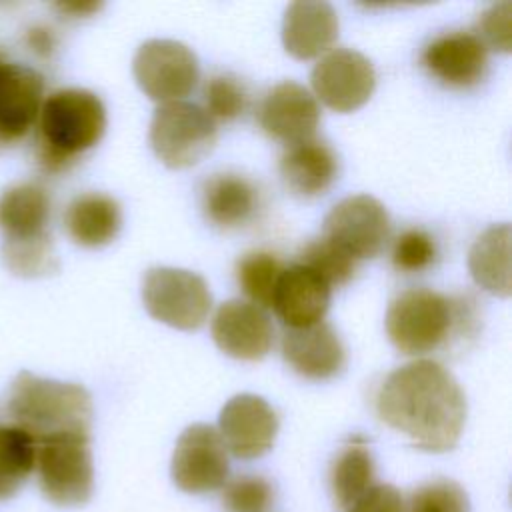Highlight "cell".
I'll use <instances>...</instances> for the list:
<instances>
[{
	"label": "cell",
	"instance_id": "6da1fadb",
	"mask_svg": "<svg viewBox=\"0 0 512 512\" xmlns=\"http://www.w3.org/2000/svg\"><path fill=\"white\" fill-rule=\"evenodd\" d=\"M376 414L426 452L452 450L466 422V396L436 360L420 358L392 370L378 394Z\"/></svg>",
	"mask_w": 512,
	"mask_h": 512
},
{
	"label": "cell",
	"instance_id": "7a4b0ae2",
	"mask_svg": "<svg viewBox=\"0 0 512 512\" xmlns=\"http://www.w3.org/2000/svg\"><path fill=\"white\" fill-rule=\"evenodd\" d=\"M38 162L48 172L70 168L106 130V108L86 88H60L44 98L38 114Z\"/></svg>",
	"mask_w": 512,
	"mask_h": 512
},
{
	"label": "cell",
	"instance_id": "3957f363",
	"mask_svg": "<svg viewBox=\"0 0 512 512\" xmlns=\"http://www.w3.org/2000/svg\"><path fill=\"white\" fill-rule=\"evenodd\" d=\"M6 408L12 424L24 428L36 442L62 432H90L92 398L74 382L22 370L10 384Z\"/></svg>",
	"mask_w": 512,
	"mask_h": 512
},
{
	"label": "cell",
	"instance_id": "277c9868",
	"mask_svg": "<svg viewBox=\"0 0 512 512\" xmlns=\"http://www.w3.org/2000/svg\"><path fill=\"white\" fill-rule=\"evenodd\" d=\"M386 334L406 356L442 348L464 326V302L430 288L400 292L386 310Z\"/></svg>",
	"mask_w": 512,
	"mask_h": 512
},
{
	"label": "cell",
	"instance_id": "5b68a950",
	"mask_svg": "<svg viewBox=\"0 0 512 512\" xmlns=\"http://www.w3.org/2000/svg\"><path fill=\"white\" fill-rule=\"evenodd\" d=\"M42 494L56 506H82L94 490L90 432H62L36 442Z\"/></svg>",
	"mask_w": 512,
	"mask_h": 512
},
{
	"label": "cell",
	"instance_id": "8992f818",
	"mask_svg": "<svg viewBox=\"0 0 512 512\" xmlns=\"http://www.w3.org/2000/svg\"><path fill=\"white\" fill-rule=\"evenodd\" d=\"M218 128L208 112L186 100L160 104L150 120L148 140L162 164L188 168L198 164L216 144Z\"/></svg>",
	"mask_w": 512,
	"mask_h": 512
},
{
	"label": "cell",
	"instance_id": "52a82bcc",
	"mask_svg": "<svg viewBox=\"0 0 512 512\" xmlns=\"http://www.w3.org/2000/svg\"><path fill=\"white\" fill-rule=\"evenodd\" d=\"M142 302L154 320L176 330H196L208 318L212 294L200 274L156 266L144 274Z\"/></svg>",
	"mask_w": 512,
	"mask_h": 512
},
{
	"label": "cell",
	"instance_id": "ba28073f",
	"mask_svg": "<svg viewBox=\"0 0 512 512\" xmlns=\"http://www.w3.org/2000/svg\"><path fill=\"white\" fill-rule=\"evenodd\" d=\"M132 72L140 90L154 102H178L188 96L200 76L196 54L178 40L152 38L138 46Z\"/></svg>",
	"mask_w": 512,
	"mask_h": 512
},
{
	"label": "cell",
	"instance_id": "9c48e42d",
	"mask_svg": "<svg viewBox=\"0 0 512 512\" xmlns=\"http://www.w3.org/2000/svg\"><path fill=\"white\" fill-rule=\"evenodd\" d=\"M390 236L386 206L368 194L340 200L324 218V236L354 260L374 258Z\"/></svg>",
	"mask_w": 512,
	"mask_h": 512
},
{
	"label": "cell",
	"instance_id": "30bf717a",
	"mask_svg": "<svg viewBox=\"0 0 512 512\" xmlns=\"http://www.w3.org/2000/svg\"><path fill=\"white\" fill-rule=\"evenodd\" d=\"M228 470V450L214 426L192 424L180 434L170 474L182 492L204 494L218 490L224 486Z\"/></svg>",
	"mask_w": 512,
	"mask_h": 512
},
{
	"label": "cell",
	"instance_id": "8fae6325",
	"mask_svg": "<svg viewBox=\"0 0 512 512\" xmlns=\"http://www.w3.org/2000/svg\"><path fill=\"white\" fill-rule=\"evenodd\" d=\"M314 98L336 112H352L366 104L376 86L372 62L358 50H328L312 68Z\"/></svg>",
	"mask_w": 512,
	"mask_h": 512
},
{
	"label": "cell",
	"instance_id": "7c38bea8",
	"mask_svg": "<svg viewBox=\"0 0 512 512\" xmlns=\"http://www.w3.org/2000/svg\"><path fill=\"white\" fill-rule=\"evenodd\" d=\"M218 434L232 456L252 460L272 448L278 434V416L264 398L236 394L220 410Z\"/></svg>",
	"mask_w": 512,
	"mask_h": 512
},
{
	"label": "cell",
	"instance_id": "4fadbf2b",
	"mask_svg": "<svg viewBox=\"0 0 512 512\" xmlns=\"http://www.w3.org/2000/svg\"><path fill=\"white\" fill-rule=\"evenodd\" d=\"M216 346L236 360H260L274 342V326L266 310L248 300H226L210 326Z\"/></svg>",
	"mask_w": 512,
	"mask_h": 512
},
{
	"label": "cell",
	"instance_id": "5bb4252c",
	"mask_svg": "<svg viewBox=\"0 0 512 512\" xmlns=\"http://www.w3.org/2000/svg\"><path fill=\"white\" fill-rule=\"evenodd\" d=\"M320 122L318 100L308 88L294 80L272 86L260 106L258 124L274 140L288 146L310 140Z\"/></svg>",
	"mask_w": 512,
	"mask_h": 512
},
{
	"label": "cell",
	"instance_id": "9a60e30c",
	"mask_svg": "<svg viewBox=\"0 0 512 512\" xmlns=\"http://www.w3.org/2000/svg\"><path fill=\"white\" fill-rule=\"evenodd\" d=\"M422 66L450 88L478 84L488 68V48L470 30H452L436 36L422 50Z\"/></svg>",
	"mask_w": 512,
	"mask_h": 512
},
{
	"label": "cell",
	"instance_id": "2e32d148",
	"mask_svg": "<svg viewBox=\"0 0 512 512\" xmlns=\"http://www.w3.org/2000/svg\"><path fill=\"white\" fill-rule=\"evenodd\" d=\"M44 102L42 76L18 62H0V146L22 140L38 122Z\"/></svg>",
	"mask_w": 512,
	"mask_h": 512
},
{
	"label": "cell",
	"instance_id": "e0dca14e",
	"mask_svg": "<svg viewBox=\"0 0 512 512\" xmlns=\"http://www.w3.org/2000/svg\"><path fill=\"white\" fill-rule=\"evenodd\" d=\"M282 356L300 376L326 380L344 366V346L328 322H316L304 328H286L282 334Z\"/></svg>",
	"mask_w": 512,
	"mask_h": 512
},
{
	"label": "cell",
	"instance_id": "ac0fdd59",
	"mask_svg": "<svg viewBox=\"0 0 512 512\" xmlns=\"http://www.w3.org/2000/svg\"><path fill=\"white\" fill-rule=\"evenodd\" d=\"M330 286L302 264H292L282 270L272 308L288 328H304L322 322L330 304Z\"/></svg>",
	"mask_w": 512,
	"mask_h": 512
},
{
	"label": "cell",
	"instance_id": "d6986e66",
	"mask_svg": "<svg viewBox=\"0 0 512 512\" xmlns=\"http://www.w3.org/2000/svg\"><path fill=\"white\" fill-rule=\"evenodd\" d=\"M338 38V14L328 2L298 0L288 4L282 20V44L298 60L326 54Z\"/></svg>",
	"mask_w": 512,
	"mask_h": 512
},
{
	"label": "cell",
	"instance_id": "ffe728a7",
	"mask_svg": "<svg viewBox=\"0 0 512 512\" xmlns=\"http://www.w3.org/2000/svg\"><path fill=\"white\" fill-rule=\"evenodd\" d=\"M280 174L292 194L316 198L334 184L338 176V156L324 140L310 138L284 150Z\"/></svg>",
	"mask_w": 512,
	"mask_h": 512
},
{
	"label": "cell",
	"instance_id": "44dd1931",
	"mask_svg": "<svg viewBox=\"0 0 512 512\" xmlns=\"http://www.w3.org/2000/svg\"><path fill=\"white\" fill-rule=\"evenodd\" d=\"M50 196L36 182H20L0 194V230L4 242L50 236Z\"/></svg>",
	"mask_w": 512,
	"mask_h": 512
},
{
	"label": "cell",
	"instance_id": "7402d4cb",
	"mask_svg": "<svg viewBox=\"0 0 512 512\" xmlns=\"http://www.w3.org/2000/svg\"><path fill=\"white\" fill-rule=\"evenodd\" d=\"M200 204L210 224L230 230L246 224L254 216L258 190L246 176L222 172L204 182Z\"/></svg>",
	"mask_w": 512,
	"mask_h": 512
},
{
	"label": "cell",
	"instance_id": "603a6c76",
	"mask_svg": "<svg viewBox=\"0 0 512 512\" xmlns=\"http://www.w3.org/2000/svg\"><path fill=\"white\" fill-rule=\"evenodd\" d=\"M122 226V210L116 198L102 192L76 196L64 212V228L72 242L84 248H100L116 238Z\"/></svg>",
	"mask_w": 512,
	"mask_h": 512
},
{
	"label": "cell",
	"instance_id": "cb8c5ba5",
	"mask_svg": "<svg viewBox=\"0 0 512 512\" xmlns=\"http://www.w3.org/2000/svg\"><path fill=\"white\" fill-rule=\"evenodd\" d=\"M510 224L500 222L486 228L468 252V268L474 282L486 292L510 296Z\"/></svg>",
	"mask_w": 512,
	"mask_h": 512
},
{
	"label": "cell",
	"instance_id": "d4e9b609",
	"mask_svg": "<svg viewBox=\"0 0 512 512\" xmlns=\"http://www.w3.org/2000/svg\"><path fill=\"white\" fill-rule=\"evenodd\" d=\"M374 486V456L360 438L350 440L334 458L330 468V488L334 502L348 508Z\"/></svg>",
	"mask_w": 512,
	"mask_h": 512
},
{
	"label": "cell",
	"instance_id": "484cf974",
	"mask_svg": "<svg viewBox=\"0 0 512 512\" xmlns=\"http://www.w3.org/2000/svg\"><path fill=\"white\" fill-rule=\"evenodd\" d=\"M34 466L36 440L16 424H0V500L12 498Z\"/></svg>",
	"mask_w": 512,
	"mask_h": 512
},
{
	"label": "cell",
	"instance_id": "4316f807",
	"mask_svg": "<svg viewBox=\"0 0 512 512\" xmlns=\"http://www.w3.org/2000/svg\"><path fill=\"white\" fill-rule=\"evenodd\" d=\"M284 266L270 252L244 254L236 264V280L248 302L264 308H272V296L276 282Z\"/></svg>",
	"mask_w": 512,
	"mask_h": 512
},
{
	"label": "cell",
	"instance_id": "83f0119b",
	"mask_svg": "<svg viewBox=\"0 0 512 512\" xmlns=\"http://www.w3.org/2000/svg\"><path fill=\"white\" fill-rule=\"evenodd\" d=\"M2 260L12 274L22 278H40L58 270L52 236L24 242H4Z\"/></svg>",
	"mask_w": 512,
	"mask_h": 512
},
{
	"label": "cell",
	"instance_id": "f1b7e54d",
	"mask_svg": "<svg viewBox=\"0 0 512 512\" xmlns=\"http://www.w3.org/2000/svg\"><path fill=\"white\" fill-rule=\"evenodd\" d=\"M298 264L310 268L318 274L330 288L346 284L356 272V260L342 252L338 246L328 242L326 238H318L308 242L300 250Z\"/></svg>",
	"mask_w": 512,
	"mask_h": 512
},
{
	"label": "cell",
	"instance_id": "f546056e",
	"mask_svg": "<svg viewBox=\"0 0 512 512\" xmlns=\"http://www.w3.org/2000/svg\"><path fill=\"white\" fill-rule=\"evenodd\" d=\"M202 98H204L202 108L208 112V116L214 122L216 120L228 122V120L238 118L248 104V94H246L242 82L230 74L212 76L204 84Z\"/></svg>",
	"mask_w": 512,
	"mask_h": 512
},
{
	"label": "cell",
	"instance_id": "4dcf8cb0",
	"mask_svg": "<svg viewBox=\"0 0 512 512\" xmlns=\"http://www.w3.org/2000/svg\"><path fill=\"white\" fill-rule=\"evenodd\" d=\"M274 502L272 484L254 474H242L224 484L222 504L226 512H270Z\"/></svg>",
	"mask_w": 512,
	"mask_h": 512
},
{
	"label": "cell",
	"instance_id": "1f68e13d",
	"mask_svg": "<svg viewBox=\"0 0 512 512\" xmlns=\"http://www.w3.org/2000/svg\"><path fill=\"white\" fill-rule=\"evenodd\" d=\"M408 512H470V504L458 482L440 478L422 484L412 494Z\"/></svg>",
	"mask_w": 512,
	"mask_h": 512
},
{
	"label": "cell",
	"instance_id": "d6a6232c",
	"mask_svg": "<svg viewBox=\"0 0 512 512\" xmlns=\"http://www.w3.org/2000/svg\"><path fill=\"white\" fill-rule=\"evenodd\" d=\"M436 258V242L434 238L420 230L410 228L404 230L392 246V264L400 272H422L432 266Z\"/></svg>",
	"mask_w": 512,
	"mask_h": 512
},
{
	"label": "cell",
	"instance_id": "836d02e7",
	"mask_svg": "<svg viewBox=\"0 0 512 512\" xmlns=\"http://www.w3.org/2000/svg\"><path fill=\"white\" fill-rule=\"evenodd\" d=\"M476 36L484 42V46L510 52L512 48V2L502 0L488 6L478 18Z\"/></svg>",
	"mask_w": 512,
	"mask_h": 512
},
{
	"label": "cell",
	"instance_id": "e575fe53",
	"mask_svg": "<svg viewBox=\"0 0 512 512\" xmlns=\"http://www.w3.org/2000/svg\"><path fill=\"white\" fill-rule=\"evenodd\" d=\"M346 512H406V504L392 484H374Z\"/></svg>",
	"mask_w": 512,
	"mask_h": 512
},
{
	"label": "cell",
	"instance_id": "d590c367",
	"mask_svg": "<svg viewBox=\"0 0 512 512\" xmlns=\"http://www.w3.org/2000/svg\"><path fill=\"white\" fill-rule=\"evenodd\" d=\"M26 44L28 48L38 54V56H50L56 48V38L54 32L48 26H32L26 32Z\"/></svg>",
	"mask_w": 512,
	"mask_h": 512
},
{
	"label": "cell",
	"instance_id": "8d00e7d4",
	"mask_svg": "<svg viewBox=\"0 0 512 512\" xmlns=\"http://www.w3.org/2000/svg\"><path fill=\"white\" fill-rule=\"evenodd\" d=\"M58 12H62L64 16L70 18H84V16H92L94 12H98L102 8V2H58L54 6Z\"/></svg>",
	"mask_w": 512,
	"mask_h": 512
},
{
	"label": "cell",
	"instance_id": "74e56055",
	"mask_svg": "<svg viewBox=\"0 0 512 512\" xmlns=\"http://www.w3.org/2000/svg\"><path fill=\"white\" fill-rule=\"evenodd\" d=\"M0 62H2V56H0Z\"/></svg>",
	"mask_w": 512,
	"mask_h": 512
}]
</instances>
